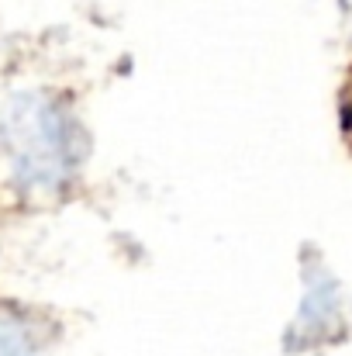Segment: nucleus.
Instances as JSON below:
<instances>
[{"instance_id": "nucleus-3", "label": "nucleus", "mask_w": 352, "mask_h": 356, "mask_svg": "<svg viewBox=\"0 0 352 356\" xmlns=\"http://www.w3.org/2000/svg\"><path fill=\"white\" fill-rule=\"evenodd\" d=\"M0 356H52L45 318L31 308L0 301Z\"/></svg>"}, {"instance_id": "nucleus-1", "label": "nucleus", "mask_w": 352, "mask_h": 356, "mask_svg": "<svg viewBox=\"0 0 352 356\" xmlns=\"http://www.w3.org/2000/svg\"><path fill=\"white\" fill-rule=\"evenodd\" d=\"M83 156L80 124L49 90H17L0 108V187L14 201L59 197Z\"/></svg>"}, {"instance_id": "nucleus-4", "label": "nucleus", "mask_w": 352, "mask_h": 356, "mask_svg": "<svg viewBox=\"0 0 352 356\" xmlns=\"http://www.w3.org/2000/svg\"><path fill=\"white\" fill-rule=\"evenodd\" d=\"M349 121H352V104H349Z\"/></svg>"}, {"instance_id": "nucleus-2", "label": "nucleus", "mask_w": 352, "mask_h": 356, "mask_svg": "<svg viewBox=\"0 0 352 356\" xmlns=\"http://www.w3.org/2000/svg\"><path fill=\"white\" fill-rule=\"evenodd\" d=\"M346 329H349V305H346L339 280L325 266L308 259V266H304V301H301L297 318L287 332V346L297 350V353L318 350V346L342 339Z\"/></svg>"}]
</instances>
